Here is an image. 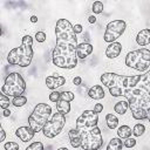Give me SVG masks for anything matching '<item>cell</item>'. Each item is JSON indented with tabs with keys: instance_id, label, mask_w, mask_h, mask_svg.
I'll return each instance as SVG.
<instances>
[{
	"instance_id": "1",
	"label": "cell",
	"mask_w": 150,
	"mask_h": 150,
	"mask_svg": "<svg viewBox=\"0 0 150 150\" xmlns=\"http://www.w3.org/2000/svg\"><path fill=\"white\" fill-rule=\"evenodd\" d=\"M56 46L53 49V63L59 68L71 69L77 66V38L74 26L67 19H59L55 25Z\"/></svg>"
},
{
	"instance_id": "2",
	"label": "cell",
	"mask_w": 150,
	"mask_h": 150,
	"mask_svg": "<svg viewBox=\"0 0 150 150\" xmlns=\"http://www.w3.org/2000/svg\"><path fill=\"white\" fill-rule=\"evenodd\" d=\"M129 103V109L135 120L150 122V70L139 75L135 87L122 93Z\"/></svg>"
},
{
	"instance_id": "3",
	"label": "cell",
	"mask_w": 150,
	"mask_h": 150,
	"mask_svg": "<svg viewBox=\"0 0 150 150\" xmlns=\"http://www.w3.org/2000/svg\"><path fill=\"white\" fill-rule=\"evenodd\" d=\"M33 38L30 35H25L22 38L21 45L16 48H13L8 55L7 61L12 66L28 67L33 59Z\"/></svg>"
},
{
	"instance_id": "4",
	"label": "cell",
	"mask_w": 150,
	"mask_h": 150,
	"mask_svg": "<svg viewBox=\"0 0 150 150\" xmlns=\"http://www.w3.org/2000/svg\"><path fill=\"white\" fill-rule=\"evenodd\" d=\"M75 129L81 135V148L83 150H98L102 146V132L97 125H76Z\"/></svg>"
},
{
	"instance_id": "5",
	"label": "cell",
	"mask_w": 150,
	"mask_h": 150,
	"mask_svg": "<svg viewBox=\"0 0 150 150\" xmlns=\"http://www.w3.org/2000/svg\"><path fill=\"white\" fill-rule=\"evenodd\" d=\"M52 115V108L47 103H39L34 107L33 112L28 117V127L34 131L39 132L43 129Z\"/></svg>"
},
{
	"instance_id": "6",
	"label": "cell",
	"mask_w": 150,
	"mask_h": 150,
	"mask_svg": "<svg viewBox=\"0 0 150 150\" xmlns=\"http://www.w3.org/2000/svg\"><path fill=\"white\" fill-rule=\"evenodd\" d=\"M26 90V82L21 74L9 73L5 79V83L1 87V93L8 97L21 96Z\"/></svg>"
},
{
	"instance_id": "7",
	"label": "cell",
	"mask_w": 150,
	"mask_h": 150,
	"mask_svg": "<svg viewBox=\"0 0 150 150\" xmlns=\"http://www.w3.org/2000/svg\"><path fill=\"white\" fill-rule=\"evenodd\" d=\"M125 66L138 71H145L150 67V50L139 48L128 53L125 56Z\"/></svg>"
},
{
	"instance_id": "8",
	"label": "cell",
	"mask_w": 150,
	"mask_h": 150,
	"mask_svg": "<svg viewBox=\"0 0 150 150\" xmlns=\"http://www.w3.org/2000/svg\"><path fill=\"white\" fill-rule=\"evenodd\" d=\"M66 124V116L62 115L61 112H54L52 115V117L48 120V122L46 123V125L42 129V132L45 135V137L47 138H53L56 135H59L61 132V130L63 129Z\"/></svg>"
},
{
	"instance_id": "9",
	"label": "cell",
	"mask_w": 150,
	"mask_h": 150,
	"mask_svg": "<svg viewBox=\"0 0 150 150\" xmlns=\"http://www.w3.org/2000/svg\"><path fill=\"white\" fill-rule=\"evenodd\" d=\"M127 28V23L124 20H114L110 21L107 27H105V32L103 35V40L108 43H112L115 42L125 30Z\"/></svg>"
},
{
	"instance_id": "10",
	"label": "cell",
	"mask_w": 150,
	"mask_h": 150,
	"mask_svg": "<svg viewBox=\"0 0 150 150\" xmlns=\"http://www.w3.org/2000/svg\"><path fill=\"white\" fill-rule=\"evenodd\" d=\"M34 135H35V132L29 127H20V128H18L15 130V136L20 141H22L25 143L28 142V141H30L34 137Z\"/></svg>"
},
{
	"instance_id": "11",
	"label": "cell",
	"mask_w": 150,
	"mask_h": 150,
	"mask_svg": "<svg viewBox=\"0 0 150 150\" xmlns=\"http://www.w3.org/2000/svg\"><path fill=\"white\" fill-rule=\"evenodd\" d=\"M66 83V77L63 76H59V75H52V76H48L46 77V84H47V88L52 89V90H55L56 88L63 86Z\"/></svg>"
},
{
	"instance_id": "12",
	"label": "cell",
	"mask_w": 150,
	"mask_h": 150,
	"mask_svg": "<svg viewBox=\"0 0 150 150\" xmlns=\"http://www.w3.org/2000/svg\"><path fill=\"white\" fill-rule=\"evenodd\" d=\"M91 53H93V46L90 43L82 42V43H79L77 45V48H76L77 59H86Z\"/></svg>"
},
{
	"instance_id": "13",
	"label": "cell",
	"mask_w": 150,
	"mask_h": 150,
	"mask_svg": "<svg viewBox=\"0 0 150 150\" xmlns=\"http://www.w3.org/2000/svg\"><path fill=\"white\" fill-rule=\"evenodd\" d=\"M122 52V45L120 42H112V43H109V46L107 47L105 49V56L109 57V59H115Z\"/></svg>"
},
{
	"instance_id": "14",
	"label": "cell",
	"mask_w": 150,
	"mask_h": 150,
	"mask_svg": "<svg viewBox=\"0 0 150 150\" xmlns=\"http://www.w3.org/2000/svg\"><path fill=\"white\" fill-rule=\"evenodd\" d=\"M136 42L141 47L149 45L150 43V29L149 28H144V29L139 30L137 36H136Z\"/></svg>"
},
{
	"instance_id": "15",
	"label": "cell",
	"mask_w": 150,
	"mask_h": 150,
	"mask_svg": "<svg viewBox=\"0 0 150 150\" xmlns=\"http://www.w3.org/2000/svg\"><path fill=\"white\" fill-rule=\"evenodd\" d=\"M104 90H103V87L100 86V84H95L89 90H88V96L93 100H101L104 97Z\"/></svg>"
},
{
	"instance_id": "16",
	"label": "cell",
	"mask_w": 150,
	"mask_h": 150,
	"mask_svg": "<svg viewBox=\"0 0 150 150\" xmlns=\"http://www.w3.org/2000/svg\"><path fill=\"white\" fill-rule=\"evenodd\" d=\"M68 137H69V141L73 148L81 146V135L76 129H70L68 131Z\"/></svg>"
},
{
	"instance_id": "17",
	"label": "cell",
	"mask_w": 150,
	"mask_h": 150,
	"mask_svg": "<svg viewBox=\"0 0 150 150\" xmlns=\"http://www.w3.org/2000/svg\"><path fill=\"white\" fill-rule=\"evenodd\" d=\"M56 109L59 112H61L62 115L66 116L70 111V103L67 101H63V100H59L56 102Z\"/></svg>"
},
{
	"instance_id": "18",
	"label": "cell",
	"mask_w": 150,
	"mask_h": 150,
	"mask_svg": "<svg viewBox=\"0 0 150 150\" xmlns=\"http://www.w3.org/2000/svg\"><path fill=\"white\" fill-rule=\"evenodd\" d=\"M132 134V130L129 125H121L118 129H117V135H118V138L121 139H127L131 136Z\"/></svg>"
},
{
	"instance_id": "19",
	"label": "cell",
	"mask_w": 150,
	"mask_h": 150,
	"mask_svg": "<svg viewBox=\"0 0 150 150\" xmlns=\"http://www.w3.org/2000/svg\"><path fill=\"white\" fill-rule=\"evenodd\" d=\"M122 148H123V143L118 137L111 138L107 145V150H122Z\"/></svg>"
},
{
	"instance_id": "20",
	"label": "cell",
	"mask_w": 150,
	"mask_h": 150,
	"mask_svg": "<svg viewBox=\"0 0 150 150\" xmlns=\"http://www.w3.org/2000/svg\"><path fill=\"white\" fill-rule=\"evenodd\" d=\"M129 109V103L128 101H120L114 105V110L115 112L120 114V115H124L127 112V110Z\"/></svg>"
},
{
	"instance_id": "21",
	"label": "cell",
	"mask_w": 150,
	"mask_h": 150,
	"mask_svg": "<svg viewBox=\"0 0 150 150\" xmlns=\"http://www.w3.org/2000/svg\"><path fill=\"white\" fill-rule=\"evenodd\" d=\"M105 122L109 129H115L118 125V118L114 114H107L105 116Z\"/></svg>"
},
{
	"instance_id": "22",
	"label": "cell",
	"mask_w": 150,
	"mask_h": 150,
	"mask_svg": "<svg viewBox=\"0 0 150 150\" xmlns=\"http://www.w3.org/2000/svg\"><path fill=\"white\" fill-rule=\"evenodd\" d=\"M11 103H12L13 105H15V107H22V105H25V104L27 103V97L23 96V95L13 97V100H12Z\"/></svg>"
},
{
	"instance_id": "23",
	"label": "cell",
	"mask_w": 150,
	"mask_h": 150,
	"mask_svg": "<svg viewBox=\"0 0 150 150\" xmlns=\"http://www.w3.org/2000/svg\"><path fill=\"white\" fill-rule=\"evenodd\" d=\"M144 131H145V127H144V124H142V123H137V124H135V127L132 128V135L134 136H141V135H143L144 134Z\"/></svg>"
},
{
	"instance_id": "24",
	"label": "cell",
	"mask_w": 150,
	"mask_h": 150,
	"mask_svg": "<svg viewBox=\"0 0 150 150\" xmlns=\"http://www.w3.org/2000/svg\"><path fill=\"white\" fill-rule=\"evenodd\" d=\"M0 107L2 109H8V107H9V97L2 93L0 94Z\"/></svg>"
},
{
	"instance_id": "25",
	"label": "cell",
	"mask_w": 150,
	"mask_h": 150,
	"mask_svg": "<svg viewBox=\"0 0 150 150\" xmlns=\"http://www.w3.org/2000/svg\"><path fill=\"white\" fill-rule=\"evenodd\" d=\"M74 98H75V95L71 91H62L61 93L60 100H63V101H67V102H71Z\"/></svg>"
},
{
	"instance_id": "26",
	"label": "cell",
	"mask_w": 150,
	"mask_h": 150,
	"mask_svg": "<svg viewBox=\"0 0 150 150\" xmlns=\"http://www.w3.org/2000/svg\"><path fill=\"white\" fill-rule=\"evenodd\" d=\"M91 11H93L95 14L102 13V11H103V4H102L101 1H95V2L93 4V6H91Z\"/></svg>"
},
{
	"instance_id": "27",
	"label": "cell",
	"mask_w": 150,
	"mask_h": 150,
	"mask_svg": "<svg viewBox=\"0 0 150 150\" xmlns=\"http://www.w3.org/2000/svg\"><path fill=\"white\" fill-rule=\"evenodd\" d=\"M25 150H45V149H43V144L38 141V142H34V143L29 144Z\"/></svg>"
},
{
	"instance_id": "28",
	"label": "cell",
	"mask_w": 150,
	"mask_h": 150,
	"mask_svg": "<svg viewBox=\"0 0 150 150\" xmlns=\"http://www.w3.org/2000/svg\"><path fill=\"white\" fill-rule=\"evenodd\" d=\"M60 97H61V93L57 91V90H53L49 94V101H52V102H55L56 103L60 100Z\"/></svg>"
},
{
	"instance_id": "29",
	"label": "cell",
	"mask_w": 150,
	"mask_h": 150,
	"mask_svg": "<svg viewBox=\"0 0 150 150\" xmlns=\"http://www.w3.org/2000/svg\"><path fill=\"white\" fill-rule=\"evenodd\" d=\"M5 150H19V144L15 142H7L4 145Z\"/></svg>"
},
{
	"instance_id": "30",
	"label": "cell",
	"mask_w": 150,
	"mask_h": 150,
	"mask_svg": "<svg viewBox=\"0 0 150 150\" xmlns=\"http://www.w3.org/2000/svg\"><path fill=\"white\" fill-rule=\"evenodd\" d=\"M123 145H124V146H127V148H132V146H135V145H136V139H135V138L129 137V138H127V139L123 142Z\"/></svg>"
},
{
	"instance_id": "31",
	"label": "cell",
	"mask_w": 150,
	"mask_h": 150,
	"mask_svg": "<svg viewBox=\"0 0 150 150\" xmlns=\"http://www.w3.org/2000/svg\"><path fill=\"white\" fill-rule=\"evenodd\" d=\"M35 40H36L38 42H43V41L46 40V34H45V32H36V34H35Z\"/></svg>"
},
{
	"instance_id": "32",
	"label": "cell",
	"mask_w": 150,
	"mask_h": 150,
	"mask_svg": "<svg viewBox=\"0 0 150 150\" xmlns=\"http://www.w3.org/2000/svg\"><path fill=\"white\" fill-rule=\"evenodd\" d=\"M95 112H102L103 111V104H101V103H96L95 105H94V109H93Z\"/></svg>"
},
{
	"instance_id": "33",
	"label": "cell",
	"mask_w": 150,
	"mask_h": 150,
	"mask_svg": "<svg viewBox=\"0 0 150 150\" xmlns=\"http://www.w3.org/2000/svg\"><path fill=\"white\" fill-rule=\"evenodd\" d=\"M73 83H74L75 86H80V84L82 83V79H81L80 76H76V77L73 79Z\"/></svg>"
},
{
	"instance_id": "34",
	"label": "cell",
	"mask_w": 150,
	"mask_h": 150,
	"mask_svg": "<svg viewBox=\"0 0 150 150\" xmlns=\"http://www.w3.org/2000/svg\"><path fill=\"white\" fill-rule=\"evenodd\" d=\"M74 32H75L76 34L81 33V32H82V26H81V25H79V23H77V25H75V26H74Z\"/></svg>"
},
{
	"instance_id": "35",
	"label": "cell",
	"mask_w": 150,
	"mask_h": 150,
	"mask_svg": "<svg viewBox=\"0 0 150 150\" xmlns=\"http://www.w3.org/2000/svg\"><path fill=\"white\" fill-rule=\"evenodd\" d=\"M5 117H8L11 115V110L9 109H4V114H2Z\"/></svg>"
},
{
	"instance_id": "36",
	"label": "cell",
	"mask_w": 150,
	"mask_h": 150,
	"mask_svg": "<svg viewBox=\"0 0 150 150\" xmlns=\"http://www.w3.org/2000/svg\"><path fill=\"white\" fill-rule=\"evenodd\" d=\"M88 21H89L90 23H95V21H96V18H95L94 15H91V16H89V18H88Z\"/></svg>"
},
{
	"instance_id": "37",
	"label": "cell",
	"mask_w": 150,
	"mask_h": 150,
	"mask_svg": "<svg viewBox=\"0 0 150 150\" xmlns=\"http://www.w3.org/2000/svg\"><path fill=\"white\" fill-rule=\"evenodd\" d=\"M5 138H6V132H5V130L1 128V141H0V142L5 141Z\"/></svg>"
},
{
	"instance_id": "38",
	"label": "cell",
	"mask_w": 150,
	"mask_h": 150,
	"mask_svg": "<svg viewBox=\"0 0 150 150\" xmlns=\"http://www.w3.org/2000/svg\"><path fill=\"white\" fill-rule=\"evenodd\" d=\"M30 21H32V22H36V21H38V18H36L35 15H33V16L30 18Z\"/></svg>"
},
{
	"instance_id": "39",
	"label": "cell",
	"mask_w": 150,
	"mask_h": 150,
	"mask_svg": "<svg viewBox=\"0 0 150 150\" xmlns=\"http://www.w3.org/2000/svg\"><path fill=\"white\" fill-rule=\"evenodd\" d=\"M56 150H68L67 148H59V149H56Z\"/></svg>"
}]
</instances>
